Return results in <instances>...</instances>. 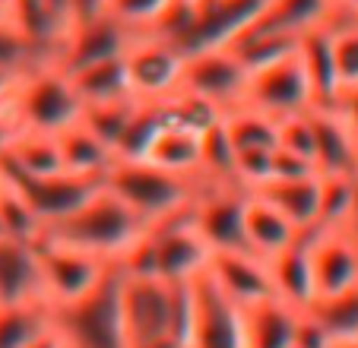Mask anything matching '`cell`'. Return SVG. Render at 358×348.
Wrapping results in <instances>:
<instances>
[{"label":"cell","instance_id":"cell-22","mask_svg":"<svg viewBox=\"0 0 358 348\" xmlns=\"http://www.w3.org/2000/svg\"><path fill=\"white\" fill-rule=\"evenodd\" d=\"M264 200H270L292 225L308 235L317 222V206H320V174H308V177H292V181H270L260 190Z\"/></svg>","mask_w":358,"mask_h":348},{"label":"cell","instance_id":"cell-51","mask_svg":"<svg viewBox=\"0 0 358 348\" xmlns=\"http://www.w3.org/2000/svg\"><path fill=\"white\" fill-rule=\"evenodd\" d=\"M3 238H7V231H3V222H0V241H3Z\"/></svg>","mask_w":358,"mask_h":348},{"label":"cell","instance_id":"cell-36","mask_svg":"<svg viewBox=\"0 0 358 348\" xmlns=\"http://www.w3.org/2000/svg\"><path fill=\"white\" fill-rule=\"evenodd\" d=\"M349 206H352V174H320V206L311 231L345 225L349 222Z\"/></svg>","mask_w":358,"mask_h":348},{"label":"cell","instance_id":"cell-10","mask_svg":"<svg viewBox=\"0 0 358 348\" xmlns=\"http://www.w3.org/2000/svg\"><path fill=\"white\" fill-rule=\"evenodd\" d=\"M0 177H3V174H0ZM3 184L20 190L22 200L32 206V212L38 215L41 225L51 228V225H57V222H64L67 215H73L76 209L101 187V177L57 171V174H51V177H3Z\"/></svg>","mask_w":358,"mask_h":348},{"label":"cell","instance_id":"cell-3","mask_svg":"<svg viewBox=\"0 0 358 348\" xmlns=\"http://www.w3.org/2000/svg\"><path fill=\"white\" fill-rule=\"evenodd\" d=\"M7 108L13 114V121L20 124V130L55 136L64 127L80 121L83 101L70 76L57 64H38L16 80Z\"/></svg>","mask_w":358,"mask_h":348},{"label":"cell","instance_id":"cell-49","mask_svg":"<svg viewBox=\"0 0 358 348\" xmlns=\"http://www.w3.org/2000/svg\"><path fill=\"white\" fill-rule=\"evenodd\" d=\"M330 348H358V335H345V339H333Z\"/></svg>","mask_w":358,"mask_h":348},{"label":"cell","instance_id":"cell-13","mask_svg":"<svg viewBox=\"0 0 358 348\" xmlns=\"http://www.w3.org/2000/svg\"><path fill=\"white\" fill-rule=\"evenodd\" d=\"M244 82H248V70L235 61V54L229 48H210V51L184 54L181 86L178 89L203 95V99L216 101L222 108H231L241 101Z\"/></svg>","mask_w":358,"mask_h":348},{"label":"cell","instance_id":"cell-37","mask_svg":"<svg viewBox=\"0 0 358 348\" xmlns=\"http://www.w3.org/2000/svg\"><path fill=\"white\" fill-rule=\"evenodd\" d=\"M178 0H108V16L134 35H149Z\"/></svg>","mask_w":358,"mask_h":348},{"label":"cell","instance_id":"cell-21","mask_svg":"<svg viewBox=\"0 0 358 348\" xmlns=\"http://www.w3.org/2000/svg\"><path fill=\"white\" fill-rule=\"evenodd\" d=\"M20 301H45L38 285V266H35V244L3 238L0 241V304Z\"/></svg>","mask_w":358,"mask_h":348},{"label":"cell","instance_id":"cell-52","mask_svg":"<svg viewBox=\"0 0 358 348\" xmlns=\"http://www.w3.org/2000/svg\"><path fill=\"white\" fill-rule=\"evenodd\" d=\"M0 3H3V7H7V10H10V3H13V0H0Z\"/></svg>","mask_w":358,"mask_h":348},{"label":"cell","instance_id":"cell-53","mask_svg":"<svg viewBox=\"0 0 358 348\" xmlns=\"http://www.w3.org/2000/svg\"><path fill=\"white\" fill-rule=\"evenodd\" d=\"M0 187H3V177H0Z\"/></svg>","mask_w":358,"mask_h":348},{"label":"cell","instance_id":"cell-17","mask_svg":"<svg viewBox=\"0 0 358 348\" xmlns=\"http://www.w3.org/2000/svg\"><path fill=\"white\" fill-rule=\"evenodd\" d=\"M298 238H301V231L270 200H264L260 194L244 196V244L250 254L270 260L273 254L285 250Z\"/></svg>","mask_w":358,"mask_h":348},{"label":"cell","instance_id":"cell-39","mask_svg":"<svg viewBox=\"0 0 358 348\" xmlns=\"http://www.w3.org/2000/svg\"><path fill=\"white\" fill-rule=\"evenodd\" d=\"M279 149L301 155V159L314 161V127H311V111L279 121ZM317 168V165H314Z\"/></svg>","mask_w":358,"mask_h":348},{"label":"cell","instance_id":"cell-23","mask_svg":"<svg viewBox=\"0 0 358 348\" xmlns=\"http://www.w3.org/2000/svg\"><path fill=\"white\" fill-rule=\"evenodd\" d=\"M298 57H301V67L311 80L314 99L317 108H330L336 105L339 89H336V64H333V35L330 26H317L311 32H304L298 38Z\"/></svg>","mask_w":358,"mask_h":348},{"label":"cell","instance_id":"cell-2","mask_svg":"<svg viewBox=\"0 0 358 348\" xmlns=\"http://www.w3.org/2000/svg\"><path fill=\"white\" fill-rule=\"evenodd\" d=\"M146 228L149 225H143V222L101 184L73 215H67L64 222L45 228V238L117 263Z\"/></svg>","mask_w":358,"mask_h":348},{"label":"cell","instance_id":"cell-38","mask_svg":"<svg viewBox=\"0 0 358 348\" xmlns=\"http://www.w3.org/2000/svg\"><path fill=\"white\" fill-rule=\"evenodd\" d=\"M38 64H45V61H41L38 54H35V48L16 32L13 22L10 20L0 22V70L20 80L22 73H29V70L38 67Z\"/></svg>","mask_w":358,"mask_h":348},{"label":"cell","instance_id":"cell-42","mask_svg":"<svg viewBox=\"0 0 358 348\" xmlns=\"http://www.w3.org/2000/svg\"><path fill=\"white\" fill-rule=\"evenodd\" d=\"M70 16H73V26L95 22L108 16V0H70Z\"/></svg>","mask_w":358,"mask_h":348},{"label":"cell","instance_id":"cell-32","mask_svg":"<svg viewBox=\"0 0 358 348\" xmlns=\"http://www.w3.org/2000/svg\"><path fill=\"white\" fill-rule=\"evenodd\" d=\"M162 124L165 121H162V108H159V101H136L127 127H124L121 140H117V146H115V159L140 161Z\"/></svg>","mask_w":358,"mask_h":348},{"label":"cell","instance_id":"cell-15","mask_svg":"<svg viewBox=\"0 0 358 348\" xmlns=\"http://www.w3.org/2000/svg\"><path fill=\"white\" fill-rule=\"evenodd\" d=\"M134 38L136 35L130 32L127 26H121L117 20H111V16H101V20H95V22H83V26L70 29L67 41L61 45L57 67H61L64 73H70V70L108 61V57H121Z\"/></svg>","mask_w":358,"mask_h":348},{"label":"cell","instance_id":"cell-14","mask_svg":"<svg viewBox=\"0 0 358 348\" xmlns=\"http://www.w3.org/2000/svg\"><path fill=\"white\" fill-rule=\"evenodd\" d=\"M206 275L216 282L219 291L229 301H235L238 307L257 304L264 298H276L273 295L266 260L257 254H250V250H216V254H210Z\"/></svg>","mask_w":358,"mask_h":348},{"label":"cell","instance_id":"cell-34","mask_svg":"<svg viewBox=\"0 0 358 348\" xmlns=\"http://www.w3.org/2000/svg\"><path fill=\"white\" fill-rule=\"evenodd\" d=\"M0 222H3V231H7L10 241L38 244L41 235H45V225L38 222V215L22 200L20 190H13L10 184L0 187Z\"/></svg>","mask_w":358,"mask_h":348},{"label":"cell","instance_id":"cell-45","mask_svg":"<svg viewBox=\"0 0 358 348\" xmlns=\"http://www.w3.org/2000/svg\"><path fill=\"white\" fill-rule=\"evenodd\" d=\"M26 348H67V342H64L61 329L55 326V320H51V326L45 329V333H38L32 342H29Z\"/></svg>","mask_w":358,"mask_h":348},{"label":"cell","instance_id":"cell-4","mask_svg":"<svg viewBox=\"0 0 358 348\" xmlns=\"http://www.w3.org/2000/svg\"><path fill=\"white\" fill-rule=\"evenodd\" d=\"M35 266H38V285L48 307L64 310L92 295L111 275L115 263L41 235V241L35 244Z\"/></svg>","mask_w":358,"mask_h":348},{"label":"cell","instance_id":"cell-8","mask_svg":"<svg viewBox=\"0 0 358 348\" xmlns=\"http://www.w3.org/2000/svg\"><path fill=\"white\" fill-rule=\"evenodd\" d=\"M266 0H190V22L175 41L181 54L229 48L244 29L254 26Z\"/></svg>","mask_w":358,"mask_h":348},{"label":"cell","instance_id":"cell-40","mask_svg":"<svg viewBox=\"0 0 358 348\" xmlns=\"http://www.w3.org/2000/svg\"><path fill=\"white\" fill-rule=\"evenodd\" d=\"M333 345V335L327 333V326L304 307L298 310V320H295V335H292V348H330Z\"/></svg>","mask_w":358,"mask_h":348},{"label":"cell","instance_id":"cell-9","mask_svg":"<svg viewBox=\"0 0 358 348\" xmlns=\"http://www.w3.org/2000/svg\"><path fill=\"white\" fill-rule=\"evenodd\" d=\"M190 295H194V317H190L187 348H244L241 307L219 291L206 269L190 282Z\"/></svg>","mask_w":358,"mask_h":348},{"label":"cell","instance_id":"cell-48","mask_svg":"<svg viewBox=\"0 0 358 348\" xmlns=\"http://www.w3.org/2000/svg\"><path fill=\"white\" fill-rule=\"evenodd\" d=\"M339 16H358V0H333Z\"/></svg>","mask_w":358,"mask_h":348},{"label":"cell","instance_id":"cell-46","mask_svg":"<svg viewBox=\"0 0 358 348\" xmlns=\"http://www.w3.org/2000/svg\"><path fill=\"white\" fill-rule=\"evenodd\" d=\"M345 228L358 238V171L352 174V206H349V222H345Z\"/></svg>","mask_w":358,"mask_h":348},{"label":"cell","instance_id":"cell-26","mask_svg":"<svg viewBox=\"0 0 358 348\" xmlns=\"http://www.w3.org/2000/svg\"><path fill=\"white\" fill-rule=\"evenodd\" d=\"M70 82H73L76 95L83 105H95V101H115V99H134L130 95L127 80V64L121 57H108V61L89 64V67L70 70Z\"/></svg>","mask_w":358,"mask_h":348},{"label":"cell","instance_id":"cell-31","mask_svg":"<svg viewBox=\"0 0 358 348\" xmlns=\"http://www.w3.org/2000/svg\"><path fill=\"white\" fill-rule=\"evenodd\" d=\"M330 35L339 95L358 92V16H336L330 22Z\"/></svg>","mask_w":358,"mask_h":348},{"label":"cell","instance_id":"cell-30","mask_svg":"<svg viewBox=\"0 0 358 348\" xmlns=\"http://www.w3.org/2000/svg\"><path fill=\"white\" fill-rule=\"evenodd\" d=\"M298 48V38L292 35H276V32H264V29H244L235 41L229 45V51L235 54V61L241 64L248 73L266 67V64H276L279 57L292 54Z\"/></svg>","mask_w":358,"mask_h":348},{"label":"cell","instance_id":"cell-18","mask_svg":"<svg viewBox=\"0 0 358 348\" xmlns=\"http://www.w3.org/2000/svg\"><path fill=\"white\" fill-rule=\"evenodd\" d=\"M273 282V295L285 301L289 307L304 310L314 304V273H311V256H308V238H298L285 250L273 254L266 260Z\"/></svg>","mask_w":358,"mask_h":348},{"label":"cell","instance_id":"cell-41","mask_svg":"<svg viewBox=\"0 0 358 348\" xmlns=\"http://www.w3.org/2000/svg\"><path fill=\"white\" fill-rule=\"evenodd\" d=\"M308 174H317L314 161L301 159V155L289 152V149H273V174L270 181H292V177H308ZM266 181V184H270Z\"/></svg>","mask_w":358,"mask_h":348},{"label":"cell","instance_id":"cell-20","mask_svg":"<svg viewBox=\"0 0 358 348\" xmlns=\"http://www.w3.org/2000/svg\"><path fill=\"white\" fill-rule=\"evenodd\" d=\"M333 16H339L333 0H266L264 13L254 20V29L301 38L317 26H330Z\"/></svg>","mask_w":358,"mask_h":348},{"label":"cell","instance_id":"cell-27","mask_svg":"<svg viewBox=\"0 0 358 348\" xmlns=\"http://www.w3.org/2000/svg\"><path fill=\"white\" fill-rule=\"evenodd\" d=\"M55 320V310L45 301L0 304V348H26Z\"/></svg>","mask_w":358,"mask_h":348},{"label":"cell","instance_id":"cell-5","mask_svg":"<svg viewBox=\"0 0 358 348\" xmlns=\"http://www.w3.org/2000/svg\"><path fill=\"white\" fill-rule=\"evenodd\" d=\"M117 326L124 348H146L171 339V285L156 275L117 269Z\"/></svg>","mask_w":358,"mask_h":348},{"label":"cell","instance_id":"cell-47","mask_svg":"<svg viewBox=\"0 0 358 348\" xmlns=\"http://www.w3.org/2000/svg\"><path fill=\"white\" fill-rule=\"evenodd\" d=\"M13 86H16V76H10V73H3V70H0V108H7Z\"/></svg>","mask_w":358,"mask_h":348},{"label":"cell","instance_id":"cell-35","mask_svg":"<svg viewBox=\"0 0 358 348\" xmlns=\"http://www.w3.org/2000/svg\"><path fill=\"white\" fill-rule=\"evenodd\" d=\"M308 310L324 323L327 333H330L333 339L358 335V285L345 288V291H339V295L317 298Z\"/></svg>","mask_w":358,"mask_h":348},{"label":"cell","instance_id":"cell-43","mask_svg":"<svg viewBox=\"0 0 358 348\" xmlns=\"http://www.w3.org/2000/svg\"><path fill=\"white\" fill-rule=\"evenodd\" d=\"M16 133H20V124L13 121L10 108H0V159L7 155V149H10V146H13Z\"/></svg>","mask_w":358,"mask_h":348},{"label":"cell","instance_id":"cell-44","mask_svg":"<svg viewBox=\"0 0 358 348\" xmlns=\"http://www.w3.org/2000/svg\"><path fill=\"white\" fill-rule=\"evenodd\" d=\"M336 111L345 117V124H349V130L355 133L358 140V92H345L336 99Z\"/></svg>","mask_w":358,"mask_h":348},{"label":"cell","instance_id":"cell-33","mask_svg":"<svg viewBox=\"0 0 358 348\" xmlns=\"http://www.w3.org/2000/svg\"><path fill=\"white\" fill-rule=\"evenodd\" d=\"M136 108V99H115V101H95V105H83L80 124L89 127L105 146L115 152L117 140H121L124 127H127L130 114Z\"/></svg>","mask_w":358,"mask_h":348},{"label":"cell","instance_id":"cell-50","mask_svg":"<svg viewBox=\"0 0 358 348\" xmlns=\"http://www.w3.org/2000/svg\"><path fill=\"white\" fill-rule=\"evenodd\" d=\"M7 20V7H3V3H0V22Z\"/></svg>","mask_w":358,"mask_h":348},{"label":"cell","instance_id":"cell-12","mask_svg":"<svg viewBox=\"0 0 358 348\" xmlns=\"http://www.w3.org/2000/svg\"><path fill=\"white\" fill-rule=\"evenodd\" d=\"M244 190L238 187H203L190 206V222L216 250H248L244 244Z\"/></svg>","mask_w":358,"mask_h":348},{"label":"cell","instance_id":"cell-28","mask_svg":"<svg viewBox=\"0 0 358 348\" xmlns=\"http://www.w3.org/2000/svg\"><path fill=\"white\" fill-rule=\"evenodd\" d=\"M231 149H276L279 146V124L266 114L244 105H231L222 117Z\"/></svg>","mask_w":358,"mask_h":348},{"label":"cell","instance_id":"cell-29","mask_svg":"<svg viewBox=\"0 0 358 348\" xmlns=\"http://www.w3.org/2000/svg\"><path fill=\"white\" fill-rule=\"evenodd\" d=\"M159 108H162V121L165 124H175V127H184V130L200 133V136L210 127H216V124L225 117V111H229V108L216 105V101H210V99H203V95L184 92V89H178L175 95L162 99Z\"/></svg>","mask_w":358,"mask_h":348},{"label":"cell","instance_id":"cell-11","mask_svg":"<svg viewBox=\"0 0 358 348\" xmlns=\"http://www.w3.org/2000/svg\"><path fill=\"white\" fill-rule=\"evenodd\" d=\"M304 238L314 273V301L358 285V238L349 228H320Z\"/></svg>","mask_w":358,"mask_h":348},{"label":"cell","instance_id":"cell-1","mask_svg":"<svg viewBox=\"0 0 358 348\" xmlns=\"http://www.w3.org/2000/svg\"><path fill=\"white\" fill-rule=\"evenodd\" d=\"M101 184L143 222V225H159L175 215L187 212L200 190L206 184L200 177H184L171 174L162 168L149 165V161H124L115 159L105 171Z\"/></svg>","mask_w":358,"mask_h":348},{"label":"cell","instance_id":"cell-25","mask_svg":"<svg viewBox=\"0 0 358 348\" xmlns=\"http://www.w3.org/2000/svg\"><path fill=\"white\" fill-rule=\"evenodd\" d=\"M55 140H57V149H61L64 171H70V174L105 177V171H108L111 161H115V152H111L89 127H83L80 121L64 127L61 133H55Z\"/></svg>","mask_w":358,"mask_h":348},{"label":"cell","instance_id":"cell-24","mask_svg":"<svg viewBox=\"0 0 358 348\" xmlns=\"http://www.w3.org/2000/svg\"><path fill=\"white\" fill-rule=\"evenodd\" d=\"M140 161H149L171 174H184V177H200V133L162 124Z\"/></svg>","mask_w":358,"mask_h":348},{"label":"cell","instance_id":"cell-16","mask_svg":"<svg viewBox=\"0 0 358 348\" xmlns=\"http://www.w3.org/2000/svg\"><path fill=\"white\" fill-rule=\"evenodd\" d=\"M314 127V165L317 174H355L358 171V140L345 117L330 108H311Z\"/></svg>","mask_w":358,"mask_h":348},{"label":"cell","instance_id":"cell-7","mask_svg":"<svg viewBox=\"0 0 358 348\" xmlns=\"http://www.w3.org/2000/svg\"><path fill=\"white\" fill-rule=\"evenodd\" d=\"M130 95L136 101H162L178 92L184 70V54L175 41L159 35H136L124 51Z\"/></svg>","mask_w":358,"mask_h":348},{"label":"cell","instance_id":"cell-6","mask_svg":"<svg viewBox=\"0 0 358 348\" xmlns=\"http://www.w3.org/2000/svg\"><path fill=\"white\" fill-rule=\"evenodd\" d=\"M238 105L254 108V111L273 117L276 124L317 108L311 80H308L301 57H298V48L292 54H285V57H279L276 64H266V67L248 73Z\"/></svg>","mask_w":358,"mask_h":348},{"label":"cell","instance_id":"cell-19","mask_svg":"<svg viewBox=\"0 0 358 348\" xmlns=\"http://www.w3.org/2000/svg\"><path fill=\"white\" fill-rule=\"evenodd\" d=\"M298 310L279 298H264L241 307L244 348H292Z\"/></svg>","mask_w":358,"mask_h":348}]
</instances>
